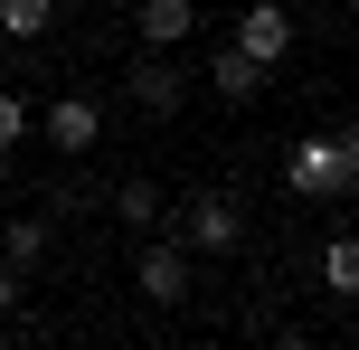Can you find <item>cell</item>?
<instances>
[{"label":"cell","instance_id":"6da1fadb","mask_svg":"<svg viewBox=\"0 0 359 350\" xmlns=\"http://www.w3.org/2000/svg\"><path fill=\"white\" fill-rule=\"evenodd\" d=\"M350 180H359V133L350 123L303 133V142L284 152V189L293 199H350Z\"/></svg>","mask_w":359,"mask_h":350},{"label":"cell","instance_id":"7a4b0ae2","mask_svg":"<svg viewBox=\"0 0 359 350\" xmlns=\"http://www.w3.org/2000/svg\"><path fill=\"white\" fill-rule=\"evenodd\" d=\"M180 246H189V256H236V246H246V208H236L227 189H189V208H180Z\"/></svg>","mask_w":359,"mask_h":350},{"label":"cell","instance_id":"3957f363","mask_svg":"<svg viewBox=\"0 0 359 350\" xmlns=\"http://www.w3.org/2000/svg\"><path fill=\"white\" fill-rule=\"evenodd\" d=\"M189 284H198V256L180 237H151L142 256H133V294L151 303V313H170V303H189Z\"/></svg>","mask_w":359,"mask_h":350},{"label":"cell","instance_id":"277c9868","mask_svg":"<svg viewBox=\"0 0 359 350\" xmlns=\"http://www.w3.org/2000/svg\"><path fill=\"white\" fill-rule=\"evenodd\" d=\"M227 48L236 57H255V67H284V57H293V10H284V0H246V10H236V38H227Z\"/></svg>","mask_w":359,"mask_h":350},{"label":"cell","instance_id":"5b68a950","mask_svg":"<svg viewBox=\"0 0 359 350\" xmlns=\"http://www.w3.org/2000/svg\"><path fill=\"white\" fill-rule=\"evenodd\" d=\"M38 133H48V152L86 161V152L104 142V105H86V95H57V105H38Z\"/></svg>","mask_w":359,"mask_h":350},{"label":"cell","instance_id":"8992f818","mask_svg":"<svg viewBox=\"0 0 359 350\" xmlns=\"http://www.w3.org/2000/svg\"><path fill=\"white\" fill-rule=\"evenodd\" d=\"M133 29H142V57H170L180 38L198 29V10H189V0H142V10H133Z\"/></svg>","mask_w":359,"mask_h":350},{"label":"cell","instance_id":"52a82bcc","mask_svg":"<svg viewBox=\"0 0 359 350\" xmlns=\"http://www.w3.org/2000/svg\"><path fill=\"white\" fill-rule=\"evenodd\" d=\"M208 86H217V95H227V105H255V95H265V86H274V76H265V67H255V57H236V48H217V57H208Z\"/></svg>","mask_w":359,"mask_h":350},{"label":"cell","instance_id":"ba28073f","mask_svg":"<svg viewBox=\"0 0 359 350\" xmlns=\"http://www.w3.org/2000/svg\"><path fill=\"white\" fill-rule=\"evenodd\" d=\"M0 265H10V275H38V265H48V218H10L0 227Z\"/></svg>","mask_w":359,"mask_h":350},{"label":"cell","instance_id":"9c48e42d","mask_svg":"<svg viewBox=\"0 0 359 350\" xmlns=\"http://www.w3.org/2000/svg\"><path fill=\"white\" fill-rule=\"evenodd\" d=\"M133 105L142 114H180V67L170 57H142V67H133Z\"/></svg>","mask_w":359,"mask_h":350},{"label":"cell","instance_id":"30bf717a","mask_svg":"<svg viewBox=\"0 0 359 350\" xmlns=\"http://www.w3.org/2000/svg\"><path fill=\"white\" fill-rule=\"evenodd\" d=\"M48 29H57V0H0V38H19V48H38Z\"/></svg>","mask_w":359,"mask_h":350},{"label":"cell","instance_id":"8fae6325","mask_svg":"<svg viewBox=\"0 0 359 350\" xmlns=\"http://www.w3.org/2000/svg\"><path fill=\"white\" fill-rule=\"evenodd\" d=\"M114 218L123 227H161V180H123L114 189Z\"/></svg>","mask_w":359,"mask_h":350},{"label":"cell","instance_id":"7c38bea8","mask_svg":"<svg viewBox=\"0 0 359 350\" xmlns=\"http://www.w3.org/2000/svg\"><path fill=\"white\" fill-rule=\"evenodd\" d=\"M322 284H331V294H359V237H331L322 246Z\"/></svg>","mask_w":359,"mask_h":350},{"label":"cell","instance_id":"4fadbf2b","mask_svg":"<svg viewBox=\"0 0 359 350\" xmlns=\"http://www.w3.org/2000/svg\"><path fill=\"white\" fill-rule=\"evenodd\" d=\"M29 133H38V105H29V95H10V86H0V152H19Z\"/></svg>","mask_w":359,"mask_h":350},{"label":"cell","instance_id":"5bb4252c","mask_svg":"<svg viewBox=\"0 0 359 350\" xmlns=\"http://www.w3.org/2000/svg\"><path fill=\"white\" fill-rule=\"evenodd\" d=\"M19 303H29V275H10V265H0V322H10Z\"/></svg>","mask_w":359,"mask_h":350},{"label":"cell","instance_id":"9a60e30c","mask_svg":"<svg viewBox=\"0 0 359 350\" xmlns=\"http://www.w3.org/2000/svg\"><path fill=\"white\" fill-rule=\"evenodd\" d=\"M274 350H312V341H303V332H284V341H274Z\"/></svg>","mask_w":359,"mask_h":350},{"label":"cell","instance_id":"2e32d148","mask_svg":"<svg viewBox=\"0 0 359 350\" xmlns=\"http://www.w3.org/2000/svg\"><path fill=\"white\" fill-rule=\"evenodd\" d=\"M10 180H19V170H10V152H0V189H10Z\"/></svg>","mask_w":359,"mask_h":350},{"label":"cell","instance_id":"e0dca14e","mask_svg":"<svg viewBox=\"0 0 359 350\" xmlns=\"http://www.w3.org/2000/svg\"><path fill=\"white\" fill-rule=\"evenodd\" d=\"M0 350H19V341H10V332H0Z\"/></svg>","mask_w":359,"mask_h":350}]
</instances>
